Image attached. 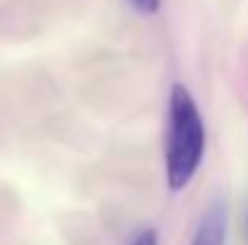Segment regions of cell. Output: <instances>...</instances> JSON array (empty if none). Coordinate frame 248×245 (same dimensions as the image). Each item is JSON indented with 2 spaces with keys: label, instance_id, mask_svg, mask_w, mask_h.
Here are the masks:
<instances>
[{
  "label": "cell",
  "instance_id": "4",
  "mask_svg": "<svg viewBox=\"0 0 248 245\" xmlns=\"http://www.w3.org/2000/svg\"><path fill=\"white\" fill-rule=\"evenodd\" d=\"M133 245H157V231L155 229H145L135 236Z\"/></svg>",
  "mask_w": 248,
  "mask_h": 245
},
{
  "label": "cell",
  "instance_id": "2",
  "mask_svg": "<svg viewBox=\"0 0 248 245\" xmlns=\"http://www.w3.org/2000/svg\"><path fill=\"white\" fill-rule=\"evenodd\" d=\"M224 243H227V204L222 200H215L205 209L190 245H224Z\"/></svg>",
  "mask_w": 248,
  "mask_h": 245
},
{
  "label": "cell",
  "instance_id": "3",
  "mask_svg": "<svg viewBox=\"0 0 248 245\" xmlns=\"http://www.w3.org/2000/svg\"><path fill=\"white\" fill-rule=\"evenodd\" d=\"M140 14H157L162 7V0H128Z\"/></svg>",
  "mask_w": 248,
  "mask_h": 245
},
{
  "label": "cell",
  "instance_id": "1",
  "mask_svg": "<svg viewBox=\"0 0 248 245\" xmlns=\"http://www.w3.org/2000/svg\"><path fill=\"white\" fill-rule=\"evenodd\" d=\"M205 157V123L193 94L183 84L169 91V123H166L164 166L169 190H183L198 173Z\"/></svg>",
  "mask_w": 248,
  "mask_h": 245
}]
</instances>
